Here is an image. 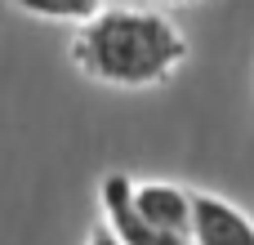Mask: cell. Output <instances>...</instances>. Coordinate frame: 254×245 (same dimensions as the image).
Listing matches in <instances>:
<instances>
[{
	"mask_svg": "<svg viewBox=\"0 0 254 245\" xmlns=\"http://www.w3.org/2000/svg\"><path fill=\"white\" fill-rule=\"evenodd\" d=\"M188 58L183 31L156 9H103L71 40V62L112 89L165 85Z\"/></svg>",
	"mask_w": 254,
	"mask_h": 245,
	"instance_id": "obj_1",
	"label": "cell"
},
{
	"mask_svg": "<svg viewBox=\"0 0 254 245\" xmlns=\"http://www.w3.org/2000/svg\"><path fill=\"white\" fill-rule=\"evenodd\" d=\"M98 205H103V228H107L116 241H125V245H183V241H174V237H161V232L138 214V205H134V179H129L125 170L103 174V183H98Z\"/></svg>",
	"mask_w": 254,
	"mask_h": 245,
	"instance_id": "obj_2",
	"label": "cell"
},
{
	"mask_svg": "<svg viewBox=\"0 0 254 245\" xmlns=\"http://www.w3.org/2000/svg\"><path fill=\"white\" fill-rule=\"evenodd\" d=\"M134 205L161 237L192 245V192L188 187L165 183V179H143V183L134 179Z\"/></svg>",
	"mask_w": 254,
	"mask_h": 245,
	"instance_id": "obj_3",
	"label": "cell"
},
{
	"mask_svg": "<svg viewBox=\"0 0 254 245\" xmlns=\"http://www.w3.org/2000/svg\"><path fill=\"white\" fill-rule=\"evenodd\" d=\"M192 245H254V219L214 192H192Z\"/></svg>",
	"mask_w": 254,
	"mask_h": 245,
	"instance_id": "obj_4",
	"label": "cell"
},
{
	"mask_svg": "<svg viewBox=\"0 0 254 245\" xmlns=\"http://www.w3.org/2000/svg\"><path fill=\"white\" fill-rule=\"evenodd\" d=\"M22 13L31 18H49V22H71V27H85L89 18H98L107 4L103 0H13Z\"/></svg>",
	"mask_w": 254,
	"mask_h": 245,
	"instance_id": "obj_5",
	"label": "cell"
},
{
	"mask_svg": "<svg viewBox=\"0 0 254 245\" xmlns=\"http://www.w3.org/2000/svg\"><path fill=\"white\" fill-rule=\"evenodd\" d=\"M85 245H125V241H116V237H112V232H107V228L98 223V228L89 232V241H85Z\"/></svg>",
	"mask_w": 254,
	"mask_h": 245,
	"instance_id": "obj_6",
	"label": "cell"
},
{
	"mask_svg": "<svg viewBox=\"0 0 254 245\" xmlns=\"http://www.w3.org/2000/svg\"><path fill=\"white\" fill-rule=\"evenodd\" d=\"M170 4H192V0H170Z\"/></svg>",
	"mask_w": 254,
	"mask_h": 245,
	"instance_id": "obj_7",
	"label": "cell"
}]
</instances>
